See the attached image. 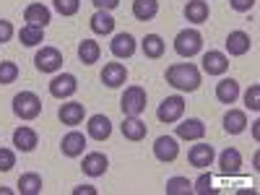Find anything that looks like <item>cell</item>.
Listing matches in <instances>:
<instances>
[{"label":"cell","instance_id":"17","mask_svg":"<svg viewBox=\"0 0 260 195\" xmlns=\"http://www.w3.org/2000/svg\"><path fill=\"white\" fill-rule=\"evenodd\" d=\"M24 21L29 26H39V29H45L50 21H52V13H50V8L47 6H42V3H31V6H26V11H24Z\"/></svg>","mask_w":260,"mask_h":195},{"label":"cell","instance_id":"16","mask_svg":"<svg viewBox=\"0 0 260 195\" xmlns=\"http://www.w3.org/2000/svg\"><path fill=\"white\" fill-rule=\"evenodd\" d=\"M203 136H206V125L198 117H187L177 125V138L182 141H201Z\"/></svg>","mask_w":260,"mask_h":195},{"label":"cell","instance_id":"30","mask_svg":"<svg viewBox=\"0 0 260 195\" xmlns=\"http://www.w3.org/2000/svg\"><path fill=\"white\" fill-rule=\"evenodd\" d=\"M18 192L21 195H39L42 192V177L37 172H26L18 177Z\"/></svg>","mask_w":260,"mask_h":195},{"label":"cell","instance_id":"37","mask_svg":"<svg viewBox=\"0 0 260 195\" xmlns=\"http://www.w3.org/2000/svg\"><path fill=\"white\" fill-rule=\"evenodd\" d=\"M16 167V154L11 148H0V172H11Z\"/></svg>","mask_w":260,"mask_h":195},{"label":"cell","instance_id":"23","mask_svg":"<svg viewBox=\"0 0 260 195\" xmlns=\"http://www.w3.org/2000/svg\"><path fill=\"white\" fill-rule=\"evenodd\" d=\"M219 167L224 175H237L242 169V154L237 148H224L221 156H219Z\"/></svg>","mask_w":260,"mask_h":195},{"label":"cell","instance_id":"15","mask_svg":"<svg viewBox=\"0 0 260 195\" xmlns=\"http://www.w3.org/2000/svg\"><path fill=\"white\" fill-rule=\"evenodd\" d=\"M39 143V136H37V130L34 127H26V125H21L13 130V146L18 151H24V154H29V151H34Z\"/></svg>","mask_w":260,"mask_h":195},{"label":"cell","instance_id":"34","mask_svg":"<svg viewBox=\"0 0 260 195\" xmlns=\"http://www.w3.org/2000/svg\"><path fill=\"white\" fill-rule=\"evenodd\" d=\"M52 6L60 16H76L81 8V0H52Z\"/></svg>","mask_w":260,"mask_h":195},{"label":"cell","instance_id":"28","mask_svg":"<svg viewBox=\"0 0 260 195\" xmlns=\"http://www.w3.org/2000/svg\"><path fill=\"white\" fill-rule=\"evenodd\" d=\"M159 13V0H133V16L136 21H151Z\"/></svg>","mask_w":260,"mask_h":195},{"label":"cell","instance_id":"25","mask_svg":"<svg viewBox=\"0 0 260 195\" xmlns=\"http://www.w3.org/2000/svg\"><path fill=\"white\" fill-rule=\"evenodd\" d=\"M245 127H247V115L242 110H229L224 115V130L229 136H240Z\"/></svg>","mask_w":260,"mask_h":195},{"label":"cell","instance_id":"10","mask_svg":"<svg viewBox=\"0 0 260 195\" xmlns=\"http://www.w3.org/2000/svg\"><path fill=\"white\" fill-rule=\"evenodd\" d=\"M83 175H89V177H102L107 169H110V159H107L102 151H91V154H86L83 156Z\"/></svg>","mask_w":260,"mask_h":195},{"label":"cell","instance_id":"41","mask_svg":"<svg viewBox=\"0 0 260 195\" xmlns=\"http://www.w3.org/2000/svg\"><path fill=\"white\" fill-rule=\"evenodd\" d=\"M73 195H96V187H91V185H78V187H73Z\"/></svg>","mask_w":260,"mask_h":195},{"label":"cell","instance_id":"38","mask_svg":"<svg viewBox=\"0 0 260 195\" xmlns=\"http://www.w3.org/2000/svg\"><path fill=\"white\" fill-rule=\"evenodd\" d=\"M13 37V24L6 18H0V45H6V42H11Z\"/></svg>","mask_w":260,"mask_h":195},{"label":"cell","instance_id":"21","mask_svg":"<svg viewBox=\"0 0 260 195\" xmlns=\"http://www.w3.org/2000/svg\"><path fill=\"white\" fill-rule=\"evenodd\" d=\"M237 96H240V83H237L234 78H221L219 83H216V99H219L221 104H234Z\"/></svg>","mask_w":260,"mask_h":195},{"label":"cell","instance_id":"11","mask_svg":"<svg viewBox=\"0 0 260 195\" xmlns=\"http://www.w3.org/2000/svg\"><path fill=\"white\" fill-rule=\"evenodd\" d=\"M224 45H226V52H229L232 57H242V55L250 52L252 39H250L247 31H229V37H226Z\"/></svg>","mask_w":260,"mask_h":195},{"label":"cell","instance_id":"14","mask_svg":"<svg viewBox=\"0 0 260 195\" xmlns=\"http://www.w3.org/2000/svg\"><path fill=\"white\" fill-rule=\"evenodd\" d=\"M187 159H190V164H192V167L206 169V167H211V164H213L216 151H213V146H211V143H195V146L190 148Z\"/></svg>","mask_w":260,"mask_h":195},{"label":"cell","instance_id":"27","mask_svg":"<svg viewBox=\"0 0 260 195\" xmlns=\"http://www.w3.org/2000/svg\"><path fill=\"white\" fill-rule=\"evenodd\" d=\"M99 55H102V47H99V42H94V39H83L81 45H78V60L83 65L99 62Z\"/></svg>","mask_w":260,"mask_h":195},{"label":"cell","instance_id":"9","mask_svg":"<svg viewBox=\"0 0 260 195\" xmlns=\"http://www.w3.org/2000/svg\"><path fill=\"white\" fill-rule=\"evenodd\" d=\"M201 62H203V73L208 76H224L229 71V57L219 50H208Z\"/></svg>","mask_w":260,"mask_h":195},{"label":"cell","instance_id":"1","mask_svg":"<svg viewBox=\"0 0 260 195\" xmlns=\"http://www.w3.org/2000/svg\"><path fill=\"white\" fill-rule=\"evenodd\" d=\"M167 83L177 91H198L201 89V71L192 62H175L167 68Z\"/></svg>","mask_w":260,"mask_h":195},{"label":"cell","instance_id":"33","mask_svg":"<svg viewBox=\"0 0 260 195\" xmlns=\"http://www.w3.org/2000/svg\"><path fill=\"white\" fill-rule=\"evenodd\" d=\"M18 78V65L11 62V60H3L0 62V86H8Z\"/></svg>","mask_w":260,"mask_h":195},{"label":"cell","instance_id":"22","mask_svg":"<svg viewBox=\"0 0 260 195\" xmlns=\"http://www.w3.org/2000/svg\"><path fill=\"white\" fill-rule=\"evenodd\" d=\"M120 130H122V136L127 141H143L146 133H148V125L141 117H125V122L120 125Z\"/></svg>","mask_w":260,"mask_h":195},{"label":"cell","instance_id":"24","mask_svg":"<svg viewBox=\"0 0 260 195\" xmlns=\"http://www.w3.org/2000/svg\"><path fill=\"white\" fill-rule=\"evenodd\" d=\"M208 3L206 0H187L185 6V18L190 21V24H206L208 21Z\"/></svg>","mask_w":260,"mask_h":195},{"label":"cell","instance_id":"26","mask_svg":"<svg viewBox=\"0 0 260 195\" xmlns=\"http://www.w3.org/2000/svg\"><path fill=\"white\" fill-rule=\"evenodd\" d=\"M89 26L94 34H112L115 31V18L110 16V11H96L89 18Z\"/></svg>","mask_w":260,"mask_h":195},{"label":"cell","instance_id":"42","mask_svg":"<svg viewBox=\"0 0 260 195\" xmlns=\"http://www.w3.org/2000/svg\"><path fill=\"white\" fill-rule=\"evenodd\" d=\"M252 138H255V141L260 138V122H257V120L252 122Z\"/></svg>","mask_w":260,"mask_h":195},{"label":"cell","instance_id":"32","mask_svg":"<svg viewBox=\"0 0 260 195\" xmlns=\"http://www.w3.org/2000/svg\"><path fill=\"white\" fill-rule=\"evenodd\" d=\"M164 192L167 195H190L192 192V182L187 177H172V180H167Z\"/></svg>","mask_w":260,"mask_h":195},{"label":"cell","instance_id":"20","mask_svg":"<svg viewBox=\"0 0 260 195\" xmlns=\"http://www.w3.org/2000/svg\"><path fill=\"white\" fill-rule=\"evenodd\" d=\"M83 115H86V110H83V104L81 102H68V104H62L60 110H57V117H60V122L62 125H81L83 122Z\"/></svg>","mask_w":260,"mask_h":195},{"label":"cell","instance_id":"12","mask_svg":"<svg viewBox=\"0 0 260 195\" xmlns=\"http://www.w3.org/2000/svg\"><path fill=\"white\" fill-rule=\"evenodd\" d=\"M127 81V68L122 62H107L104 71H102V83L107 86V89H117V86H122Z\"/></svg>","mask_w":260,"mask_h":195},{"label":"cell","instance_id":"4","mask_svg":"<svg viewBox=\"0 0 260 195\" xmlns=\"http://www.w3.org/2000/svg\"><path fill=\"white\" fill-rule=\"evenodd\" d=\"M42 112V99L34 91H21L13 96V115L21 120H34Z\"/></svg>","mask_w":260,"mask_h":195},{"label":"cell","instance_id":"3","mask_svg":"<svg viewBox=\"0 0 260 195\" xmlns=\"http://www.w3.org/2000/svg\"><path fill=\"white\" fill-rule=\"evenodd\" d=\"M203 50V34L198 29H182L177 37H175V52L180 57H195Z\"/></svg>","mask_w":260,"mask_h":195},{"label":"cell","instance_id":"5","mask_svg":"<svg viewBox=\"0 0 260 195\" xmlns=\"http://www.w3.org/2000/svg\"><path fill=\"white\" fill-rule=\"evenodd\" d=\"M185 115V99L180 94L175 96H167L161 104H159V110H156V117L164 122V125H172V122H180Z\"/></svg>","mask_w":260,"mask_h":195},{"label":"cell","instance_id":"7","mask_svg":"<svg viewBox=\"0 0 260 195\" xmlns=\"http://www.w3.org/2000/svg\"><path fill=\"white\" fill-rule=\"evenodd\" d=\"M76 91H78V81H76L73 73H60V76H55V78L50 81V94H52L55 99H68V96H73Z\"/></svg>","mask_w":260,"mask_h":195},{"label":"cell","instance_id":"40","mask_svg":"<svg viewBox=\"0 0 260 195\" xmlns=\"http://www.w3.org/2000/svg\"><path fill=\"white\" fill-rule=\"evenodd\" d=\"M91 3H94L96 11H112V8L120 6V0H91Z\"/></svg>","mask_w":260,"mask_h":195},{"label":"cell","instance_id":"18","mask_svg":"<svg viewBox=\"0 0 260 195\" xmlns=\"http://www.w3.org/2000/svg\"><path fill=\"white\" fill-rule=\"evenodd\" d=\"M86 130H89V136L94 141H107V138L112 136V122H110V117H107V115H91Z\"/></svg>","mask_w":260,"mask_h":195},{"label":"cell","instance_id":"6","mask_svg":"<svg viewBox=\"0 0 260 195\" xmlns=\"http://www.w3.org/2000/svg\"><path fill=\"white\" fill-rule=\"evenodd\" d=\"M34 65L39 73H57L62 68V52L57 47H42L34 55Z\"/></svg>","mask_w":260,"mask_h":195},{"label":"cell","instance_id":"39","mask_svg":"<svg viewBox=\"0 0 260 195\" xmlns=\"http://www.w3.org/2000/svg\"><path fill=\"white\" fill-rule=\"evenodd\" d=\"M229 6H232L237 13H245V11H250V8L255 6V0H229Z\"/></svg>","mask_w":260,"mask_h":195},{"label":"cell","instance_id":"2","mask_svg":"<svg viewBox=\"0 0 260 195\" xmlns=\"http://www.w3.org/2000/svg\"><path fill=\"white\" fill-rule=\"evenodd\" d=\"M146 102H148V96H146L143 86H127L120 99V110L125 117H141V112L146 110Z\"/></svg>","mask_w":260,"mask_h":195},{"label":"cell","instance_id":"36","mask_svg":"<svg viewBox=\"0 0 260 195\" xmlns=\"http://www.w3.org/2000/svg\"><path fill=\"white\" fill-rule=\"evenodd\" d=\"M245 104H247V110H252V112L260 110V86L257 83H252L250 89L245 91Z\"/></svg>","mask_w":260,"mask_h":195},{"label":"cell","instance_id":"13","mask_svg":"<svg viewBox=\"0 0 260 195\" xmlns=\"http://www.w3.org/2000/svg\"><path fill=\"white\" fill-rule=\"evenodd\" d=\"M110 50H112L115 57H133L136 55V37L127 34V31L115 34L112 42H110Z\"/></svg>","mask_w":260,"mask_h":195},{"label":"cell","instance_id":"19","mask_svg":"<svg viewBox=\"0 0 260 195\" xmlns=\"http://www.w3.org/2000/svg\"><path fill=\"white\" fill-rule=\"evenodd\" d=\"M83 148H86V136L78 133V130H71V133L62 138V143H60V151H62L65 156H71V159L81 156Z\"/></svg>","mask_w":260,"mask_h":195},{"label":"cell","instance_id":"8","mask_svg":"<svg viewBox=\"0 0 260 195\" xmlns=\"http://www.w3.org/2000/svg\"><path fill=\"white\" fill-rule=\"evenodd\" d=\"M154 156H156L159 161H164V164L175 161V159L180 156V143H177V138H175V136H159V138L154 141Z\"/></svg>","mask_w":260,"mask_h":195},{"label":"cell","instance_id":"35","mask_svg":"<svg viewBox=\"0 0 260 195\" xmlns=\"http://www.w3.org/2000/svg\"><path fill=\"white\" fill-rule=\"evenodd\" d=\"M192 192H198V195H208V192H216L213 187V177L208 175V172H203V175L192 182Z\"/></svg>","mask_w":260,"mask_h":195},{"label":"cell","instance_id":"29","mask_svg":"<svg viewBox=\"0 0 260 195\" xmlns=\"http://www.w3.org/2000/svg\"><path fill=\"white\" fill-rule=\"evenodd\" d=\"M141 47H143V55L151 57V60H159L164 55V39L159 34H146L143 42H141Z\"/></svg>","mask_w":260,"mask_h":195},{"label":"cell","instance_id":"31","mask_svg":"<svg viewBox=\"0 0 260 195\" xmlns=\"http://www.w3.org/2000/svg\"><path fill=\"white\" fill-rule=\"evenodd\" d=\"M18 39H21V45H24V47H37V45H42V42H45V29L26 24V26H21Z\"/></svg>","mask_w":260,"mask_h":195}]
</instances>
